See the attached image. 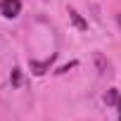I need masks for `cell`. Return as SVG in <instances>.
I'll return each instance as SVG.
<instances>
[{"mask_svg":"<svg viewBox=\"0 0 121 121\" xmlns=\"http://www.w3.org/2000/svg\"><path fill=\"white\" fill-rule=\"evenodd\" d=\"M19 12H22V0H0V14L3 17L14 19Z\"/></svg>","mask_w":121,"mask_h":121,"instance_id":"cell-1","label":"cell"},{"mask_svg":"<svg viewBox=\"0 0 121 121\" xmlns=\"http://www.w3.org/2000/svg\"><path fill=\"white\" fill-rule=\"evenodd\" d=\"M104 102H107V107L114 104V107L119 109V119H121V93H119L116 88H109V90L104 93Z\"/></svg>","mask_w":121,"mask_h":121,"instance_id":"cell-2","label":"cell"},{"mask_svg":"<svg viewBox=\"0 0 121 121\" xmlns=\"http://www.w3.org/2000/svg\"><path fill=\"white\" fill-rule=\"evenodd\" d=\"M52 59H55V55H50V59H45V62H33V59H31V71H33L36 76H43V74L50 69Z\"/></svg>","mask_w":121,"mask_h":121,"instance_id":"cell-3","label":"cell"},{"mask_svg":"<svg viewBox=\"0 0 121 121\" xmlns=\"http://www.w3.org/2000/svg\"><path fill=\"white\" fill-rule=\"evenodd\" d=\"M69 17H71V22L76 24V29H81V31H86V29H88V22H83V19H81V14H78L76 10H69Z\"/></svg>","mask_w":121,"mask_h":121,"instance_id":"cell-4","label":"cell"},{"mask_svg":"<svg viewBox=\"0 0 121 121\" xmlns=\"http://www.w3.org/2000/svg\"><path fill=\"white\" fill-rule=\"evenodd\" d=\"M12 86H14V88L22 86V69H14V71H12Z\"/></svg>","mask_w":121,"mask_h":121,"instance_id":"cell-5","label":"cell"},{"mask_svg":"<svg viewBox=\"0 0 121 121\" xmlns=\"http://www.w3.org/2000/svg\"><path fill=\"white\" fill-rule=\"evenodd\" d=\"M116 22H119V26H121V12H119V14H116Z\"/></svg>","mask_w":121,"mask_h":121,"instance_id":"cell-6","label":"cell"}]
</instances>
